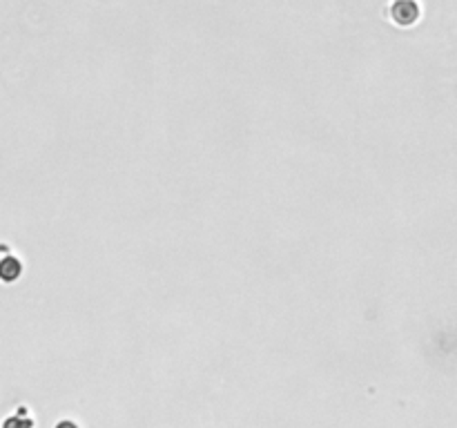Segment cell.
I'll use <instances>...</instances> for the list:
<instances>
[{"mask_svg": "<svg viewBox=\"0 0 457 428\" xmlns=\"http://www.w3.org/2000/svg\"><path fill=\"white\" fill-rule=\"evenodd\" d=\"M21 272H23V264L18 261L16 257L7 254L3 259V264H0V277H3V281L5 283H13V281L21 277Z\"/></svg>", "mask_w": 457, "mask_h": 428, "instance_id": "obj_2", "label": "cell"}, {"mask_svg": "<svg viewBox=\"0 0 457 428\" xmlns=\"http://www.w3.org/2000/svg\"><path fill=\"white\" fill-rule=\"evenodd\" d=\"M419 3L417 0H393L390 3V21L400 27H410L419 21Z\"/></svg>", "mask_w": 457, "mask_h": 428, "instance_id": "obj_1", "label": "cell"}, {"mask_svg": "<svg viewBox=\"0 0 457 428\" xmlns=\"http://www.w3.org/2000/svg\"><path fill=\"white\" fill-rule=\"evenodd\" d=\"M56 428H79L74 422H69V419H63V422H58L56 424Z\"/></svg>", "mask_w": 457, "mask_h": 428, "instance_id": "obj_4", "label": "cell"}, {"mask_svg": "<svg viewBox=\"0 0 457 428\" xmlns=\"http://www.w3.org/2000/svg\"><path fill=\"white\" fill-rule=\"evenodd\" d=\"M3 428H34V419L29 417L27 408L21 406V408H16V412H13L11 417L5 419Z\"/></svg>", "mask_w": 457, "mask_h": 428, "instance_id": "obj_3", "label": "cell"}]
</instances>
